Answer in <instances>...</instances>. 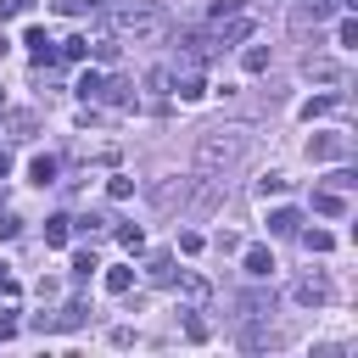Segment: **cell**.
<instances>
[{
    "mask_svg": "<svg viewBox=\"0 0 358 358\" xmlns=\"http://www.w3.org/2000/svg\"><path fill=\"white\" fill-rule=\"evenodd\" d=\"M112 28L129 34L134 45H145V39H157V34L168 28V11H162L157 0H123V6L112 11Z\"/></svg>",
    "mask_w": 358,
    "mask_h": 358,
    "instance_id": "obj_1",
    "label": "cell"
},
{
    "mask_svg": "<svg viewBox=\"0 0 358 358\" xmlns=\"http://www.w3.org/2000/svg\"><path fill=\"white\" fill-rule=\"evenodd\" d=\"M235 151H241V134L235 129H207V140H201V162L213 168V162H235Z\"/></svg>",
    "mask_w": 358,
    "mask_h": 358,
    "instance_id": "obj_2",
    "label": "cell"
},
{
    "mask_svg": "<svg viewBox=\"0 0 358 358\" xmlns=\"http://www.w3.org/2000/svg\"><path fill=\"white\" fill-rule=\"evenodd\" d=\"M308 157L313 162H341L347 157V134H313L308 140Z\"/></svg>",
    "mask_w": 358,
    "mask_h": 358,
    "instance_id": "obj_3",
    "label": "cell"
},
{
    "mask_svg": "<svg viewBox=\"0 0 358 358\" xmlns=\"http://www.w3.org/2000/svg\"><path fill=\"white\" fill-rule=\"evenodd\" d=\"M336 6H347V0H302V6L291 11V22H296V28H308V22L319 28V22H324V17L336 11Z\"/></svg>",
    "mask_w": 358,
    "mask_h": 358,
    "instance_id": "obj_4",
    "label": "cell"
},
{
    "mask_svg": "<svg viewBox=\"0 0 358 358\" xmlns=\"http://www.w3.org/2000/svg\"><path fill=\"white\" fill-rule=\"evenodd\" d=\"M168 84H173V95H179V101H185V106H190V101H201V95H207V78H201V73H196V67H185V73H179V78H168Z\"/></svg>",
    "mask_w": 358,
    "mask_h": 358,
    "instance_id": "obj_5",
    "label": "cell"
},
{
    "mask_svg": "<svg viewBox=\"0 0 358 358\" xmlns=\"http://www.w3.org/2000/svg\"><path fill=\"white\" fill-rule=\"evenodd\" d=\"M241 268H246L252 280H268V274H274V252H268V246H246V252H241Z\"/></svg>",
    "mask_w": 358,
    "mask_h": 358,
    "instance_id": "obj_6",
    "label": "cell"
},
{
    "mask_svg": "<svg viewBox=\"0 0 358 358\" xmlns=\"http://www.w3.org/2000/svg\"><path fill=\"white\" fill-rule=\"evenodd\" d=\"M302 308H319V302H330V280H319V274H308V280H296V291H291Z\"/></svg>",
    "mask_w": 358,
    "mask_h": 358,
    "instance_id": "obj_7",
    "label": "cell"
},
{
    "mask_svg": "<svg viewBox=\"0 0 358 358\" xmlns=\"http://www.w3.org/2000/svg\"><path fill=\"white\" fill-rule=\"evenodd\" d=\"M22 45H28V56H34L39 67H45V62H56V50H50V34H45V28H28V34H22Z\"/></svg>",
    "mask_w": 358,
    "mask_h": 358,
    "instance_id": "obj_8",
    "label": "cell"
},
{
    "mask_svg": "<svg viewBox=\"0 0 358 358\" xmlns=\"http://www.w3.org/2000/svg\"><path fill=\"white\" fill-rule=\"evenodd\" d=\"M302 73H308V78H319V84H341V62H324V56H308V62H302Z\"/></svg>",
    "mask_w": 358,
    "mask_h": 358,
    "instance_id": "obj_9",
    "label": "cell"
},
{
    "mask_svg": "<svg viewBox=\"0 0 358 358\" xmlns=\"http://www.w3.org/2000/svg\"><path fill=\"white\" fill-rule=\"evenodd\" d=\"M56 173H62V162H56V157H45V151H39V157H28V179H34V185H56Z\"/></svg>",
    "mask_w": 358,
    "mask_h": 358,
    "instance_id": "obj_10",
    "label": "cell"
},
{
    "mask_svg": "<svg viewBox=\"0 0 358 358\" xmlns=\"http://www.w3.org/2000/svg\"><path fill=\"white\" fill-rule=\"evenodd\" d=\"M296 229H302V213L296 207H274L268 213V235H296Z\"/></svg>",
    "mask_w": 358,
    "mask_h": 358,
    "instance_id": "obj_11",
    "label": "cell"
},
{
    "mask_svg": "<svg viewBox=\"0 0 358 358\" xmlns=\"http://www.w3.org/2000/svg\"><path fill=\"white\" fill-rule=\"evenodd\" d=\"M67 235H73V218H45V246H67Z\"/></svg>",
    "mask_w": 358,
    "mask_h": 358,
    "instance_id": "obj_12",
    "label": "cell"
},
{
    "mask_svg": "<svg viewBox=\"0 0 358 358\" xmlns=\"http://www.w3.org/2000/svg\"><path fill=\"white\" fill-rule=\"evenodd\" d=\"M313 207H319V213H330V218H341V213H347V196H341V190H319V196H313Z\"/></svg>",
    "mask_w": 358,
    "mask_h": 358,
    "instance_id": "obj_13",
    "label": "cell"
},
{
    "mask_svg": "<svg viewBox=\"0 0 358 358\" xmlns=\"http://www.w3.org/2000/svg\"><path fill=\"white\" fill-rule=\"evenodd\" d=\"M129 285H134V268H123V263L106 268V291H112V296H129Z\"/></svg>",
    "mask_w": 358,
    "mask_h": 358,
    "instance_id": "obj_14",
    "label": "cell"
},
{
    "mask_svg": "<svg viewBox=\"0 0 358 358\" xmlns=\"http://www.w3.org/2000/svg\"><path fill=\"white\" fill-rule=\"evenodd\" d=\"M336 50H358V22H352V17L336 22Z\"/></svg>",
    "mask_w": 358,
    "mask_h": 358,
    "instance_id": "obj_15",
    "label": "cell"
},
{
    "mask_svg": "<svg viewBox=\"0 0 358 358\" xmlns=\"http://www.w3.org/2000/svg\"><path fill=\"white\" fill-rule=\"evenodd\" d=\"M78 95H84V101H101V95H106V78H101V73L90 67V73L78 78Z\"/></svg>",
    "mask_w": 358,
    "mask_h": 358,
    "instance_id": "obj_16",
    "label": "cell"
},
{
    "mask_svg": "<svg viewBox=\"0 0 358 358\" xmlns=\"http://www.w3.org/2000/svg\"><path fill=\"white\" fill-rule=\"evenodd\" d=\"M285 190H291L285 173H263V179H257V196H263V201H268V196H285Z\"/></svg>",
    "mask_w": 358,
    "mask_h": 358,
    "instance_id": "obj_17",
    "label": "cell"
},
{
    "mask_svg": "<svg viewBox=\"0 0 358 358\" xmlns=\"http://www.w3.org/2000/svg\"><path fill=\"white\" fill-rule=\"evenodd\" d=\"M268 308H274V302H268V296H257V291H246V296H241V313H246V319H268Z\"/></svg>",
    "mask_w": 358,
    "mask_h": 358,
    "instance_id": "obj_18",
    "label": "cell"
},
{
    "mask_svg": "<svg viewBox=\"0 0 358 358\" xmlns=\"http://www.w3.org/2000/svg\"><path fill=\"white\" fill-rule=\"evenodd\" d=\"M241 67H246V73H263V67H268V45H246Z\"/></svg>",
    "mask_w": 358,
    "mask_h": 358,
    "instance_id": "obj_19",
    "label": "cell"
},
{
    "mask_svg": "<svg viewBox=\"0 0 358 358\" xmlns=\"http://www.w3.org/2000/svg\"><path fill=\"white\" fill-rule=\"evenodd\" d=\"M106 196H112V201H129V196H134V179H129V173H112V179H106Z\"/></svg>",
    "mask_w": 358,
    "mask_h": 358,
    "instance_id": "obj_20",
    "label": "cell"
},
{
    "mask_svg": "<svg viewBox=\"0 0 358 358\" xmlns=\"http://www.w3.org/2000/svg\"><path fill=\"white\" fill-rule=\"evenodd\" d=\"M330 106H336V95H313V101H302V117L313 123V117H324Z\"/></svg>",
    "mask_w": 358,
    "mask_h": 358,
    "instance_id": "obj_21",
    "label": "cell"
},
{
    "mask_svg": "<svg viewBox=\"0 0 358 358\" xmlns=\"http://www.w3.org/2000/svg\"><path fill=\"white\" fill-rule=\"evenodd\" d=\"M90 50H95V62H101V67H112V62H117V39H95Z\"/></svg>",
    "mask_w": 358,
    "mask_h": 358,
    "instance_id": "obj_22",
    "label": "cell"
},
{
    "mask_svg": "<svg viewBox=\"0 0 358 358\" xmlns=\"http://www.w3.org/2000/svg\"><path fill=\"white\" fill-rule=\"evenodd\" d=\"M302 241H308V252H330V246H336V235H330V229H308Z\"/></svg>",
    "mask_w": 358,
    "mask_h": 358,
    "instance_id": "obj_23",
    "label": "cell"
},
{
    "mask_svg": "<svg viewBox=\"0 0 358 358\" xmlns=\"http://www.w3.org/2000/svg\"><path fill=\"white\" fill-rule=\"evenodd\" d=\"M95 268H101V263H95V252H73V274H78V280H90Z\"/></svg>",
    "mask_w": 358,
    "mask_h": 358,
    "instance_id": "obj_24",
    "label": "cell"
},
{
    "mask_svg": "<svg viewBox=\"0 0 358 358\" xmlns=\"http://www.w3.org/2000/svg\"><path fill=\"white\" fill-rule=\"evenodd\" d=\"M235 11H246V0H213V22H224V17H235Z\"/></svg>",
    "mask_w": 358,
    "mask_h": 358,
    "instance_id": "obj_25",
    "label": "cell"
},
{
    "mask_svg": "<svg viewBox=\"0 0 358 358\" xmlns=\"http://www.w3.org/2000/svg\"><path fill=\"white\" fill-rule=\"evenodd\" d=\"M117 241H123V246H129V252H140V246H145V235H140V229H134V224H123V229H117Z\"/></svg>",
    "mask_w": 358,
    "mask_h": 358,
    "instance_id": "obj_26",
    "label": "cell"
},
{
    "mask_svg": "<svg viewBox=\"0 0 358 358\" xmlns=\"http://www.w3.org/2000/svg\"><path fill=\"white\" fill-rule=\"evenodd\" d=\"M179 285H185V296H196V302H201V296H207V280H196V274H185V280H179Z\"/></svg>",
    "mask_w": 358,
    "mask_h": 358,
    "instance_id": "obj_27",
    "label": "cell"
},
{
    "mask_svg": "<svg viewBox=\"0 0 358 358\" xmlns=\"http://www.w3.org/2000/svg\"><path fill=\"white\" fill-rule=\"evenodd\" d=\"M28 6H34V0H0V17H22Z\"/></svg>",
    "mask_w": 358,
    "mask_h": 358,
    "instance_id": "obj_28",
    "label": "cell"
},
{
    "mask_svg": "<svg viewBox=\"0 0 358 358\" xmlns=\"http://www.w3.org/2000/svg\"><path fill=\"white\" fill-rule=\"evenodd\" d=\"M11 235H17V218H11V213H0V241H11Z\"/></svg>",
    "mask_w": 358,
    "mask_h": 358,
    "instance_id": "obj_29",
    "label": "cell"
},
{
    "mask_svg": "<svg viewBox=\"0 0 358 358\" xmlns=\"http://www.w3.org/2000/svg\"><path fill=\"white\" fill-rule=\"evenodd\" d=\"M56 11H67V17H73V11H84V0H56Z\"/></svg>",
    "mask_w": 358,
    "mask_h": 358,
    "instance_id": "obj_30",
    "label": "cell"
},
{
    "mask_svg": "<svg viewBox=\"0 0 358 358\" xmlns=\"http://www.w3.org/2000/svg\"><path fill=\"white\" fill-rule=\"evenodd\" d=\"M6 173H11V157H6V151H0V179H6Z\"/></svg>",
    "mask_w": 358,
    "mask_h": 358,
    "instance_id": "obj_31",
    "label": "cell"
},
{
    "mask_svg": "<svg viewBox=\"0 0 358 358\" xmlns=\"http://www.w3.org/2000/svg\"><path fill=\"white\" fill-rule=\"evenodd\" d=\"M84 6H95V11H101V6H106V0H84Z\"/></svg>",
    "mask_w": 358,
    "mask_h": 358,
    "instance_id": "obj_32",
    "label": "cell"
}]
</instances>
